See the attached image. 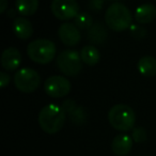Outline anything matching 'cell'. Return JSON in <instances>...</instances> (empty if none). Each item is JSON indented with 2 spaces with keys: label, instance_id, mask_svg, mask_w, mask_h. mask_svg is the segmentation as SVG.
<instances>
[{
  "label": "cell",
  "instance_id": "1",
  "mask_svg": "<svg viewBox=\"0 0 156 156\" xmlns=\"http://www.w3.org/2000/svg\"><path fill=\"white\" fill-rule=\"evenodd\" d=\"M63 107L56 104H48L39 113V124L47 134H56L63 127L66 119Z\"/></svg>",
  "mask_w": 156,
  "mask_h": 156
},
{
  "label": "cell",
  "instance_id": "2",
  "mask_svg": "<svg viewBox=\"0 0 156 156\" xmlns=\"http://www.w3.org/2000/svg\"><path fill=\"white\" fill-rule=\"evenodd\" d=\"M132 13L126 5L121 2H113L108 7L105 13V22L113 31H124L132 24Z\"/></svg>",
  "mask_w": 156,
  "mask_h": 156
},
{
  "label": "cell",
  "instance_id": "3",
  "mask_svg": "<svg viewBox=\"0 0 156 156\" xmlns=\"http://www.w3.org/2000/svg\"><path fill=\"white\" fill-rule=\"evenodd\" d=\"M108 121L115 129L127 132L134 128L136 115L132 107L125 104H117L108 112Z\"/></svg>",
  "mask_w": 156,
  "mask_h": 156
},
{
  "label": "cell",
  "instance_id": "4",
  "mask_svg": "<svg viewBox=\"0 0 156 156\" xmlns=\"http://www.w3.org/2000/svg\"><path fill=\"white\" fill-rule=\"evenodd\" d=\"M28 57L35 63L48 64L56 55V45L54 42L46 39H37L27 46Z\"/></svg>",
  "mask_w": 156,
  "mask_h": 156
},
{
  "label": "cell",
  "instance_id": "5",
  "mask_svg": "<svg viewBox=\"0 0 156 156\" xmlns=\"http://www.w3.org/2000/svg\"><path fill=\"white\" fill-rule=\"evenodd\" d=\"M59 69L66 76H77L83 69V60L76 50H63L57 57Z\"/></svg>",
  "mask_w": 156,
  "mask_h": 156
},
{
  "label": "cell",
  "instance_id": "6",
  "mask_svg": "<svg viewBox=\"0 0 156 156\" xmlns=\"http://www.w3.org/2000/svg\"><path fill=\"white\" fill-rule=\"evenodd\" d=\"M14 85L24 93L34 92L41 85V77L39 73L30 67H24L14 75Z\"/></svg>",
  "mask_w": 156,
  "mask_h": 156
},
{
  "label": "cell",
  "instance_id": "7",
  "mask_svg": "<svg viewBox=\"0 0 156 156\" xmlns=\"http://www.w3.org/2000/svg\"><path fill=\"white\" fill-rule=\"evenodd\" d=\"M50 9L56 18L69 20L78 15L79 5L76 0H52Z\"/></svg>",
  "mask_w": 156,
  "mask_h": 156
},
{
  "label": "cell",
  "instance_id": "8",
  "mask_svg": "<svg viewBox=\"0 0 156 156\" xmlns=\"http://www.w3.org/2000/svg\"><path fill=\"white\" fill-rule=\"evenodd\" d=\"M44 90L51 98H63L71 91V83L63 76H51L44 83Z\"/></svg>",
  "mask_w": 156,
  "mask_h": 156
},
{
  "label": "cell",
  "instance_id": "9",
  "mask_svg": "<svg viewBox=\"0 0 156 156\" xmlns=\"http://www.w3.org/2000/svg\"><path fill=\"white\" fill-rule=\"evenodd\" d=\"M60 41L66 46H76L81 40L79 28L72 23H64L58 30Z\"/></svg>",
  "mask_w": 156,
  "mask_h": 156
},
{
  "label": "cell",
  "instance_id": "10",
  "mask_svg": "<svg viewBox=\"0 0 156 156\" xmlns=\"http://www.w3.org/2000/svg\"><path fill=\"white\" fill-rule=\"evenodd\" d=\"M22 62V55L17 48L9 47L1 55V65L7 71H14Z\"/></svg>",
  "mask_w": 156,
  "mask_h": 156
},
{
  "label": "cell",
  "instance_id": "11",
  "mask_svg": "<svg viewBox=\"0 0 156 156\" xmlns=\"http://www.w3.org/2000/svg\"><path fill=\"white\" fill-rule=\"evenodd\" d=\"M133 147V139L128 135L122 134L115 137L111 142V151L118 156H125Z\"/></svg>",
  "mask_w": 156,
  "mask_h": 156
},
{
  "label": "cell",
  "instance_id": "12",
  "mask_svg": "<svg viewBox=\"0 0 156 156\" xmlns=\"http://www.w3.org/2000/svg\"><path fill=\"white\" fill-rule=\"evenodd\" d=\"M13 30L20 40H27L33 34V26L27 18L16 17L13 22Z\"/></svg>",
  "mask_w": 156,
  "mask_h": 156
},
{
  "label": "cell",
  "instance_id": "13",
  "mask_svg": "<svg viewBox=\"0 0 156 156\" xmlns=\"http://www.w3.org/2000/svg\"><path fill=\"white\" fill-rule=\"evenodd\" d=\"M156 17V8L152 3H144L137 8L135 18L139 24H149Z\"/></svg>",
  "mask_w": 156,
  "mask_h": 156
},
{
  "label": "cell",
  "instance_id": "14",
  "mask_svg": "<svg viewBox=\"0 0 156 156\" xmlns=\"http://www.w3.org/2000/svg\"><path fill=\"white\" fill-rule=\"evenodd\" d=\"M138 71L140 72L141 75L145 77H152L156 75V59L151 56L142 57L138 61Z\"/></svg>",
  "mask_w": 156,
  "mask_h": 156
},
{
  "label": "cell",
  "instance_id": "15",
  "mask_svg": "<svg viewBox=\"0 0 156 156\" xmlns=\"http://www.w3.org/2000/svg\"><path fill=\"white\" fill-rule=\"evenodd\" d=\"M80 57L83 63L92 66V65H95L96 63H98V61L101 59V54L95 46L87 45L81 49Z\"/></svg>",
  "mask_w": 156,
  "mask_h": 156
},
{
  "label": "cell",
  "instance_id": "16",
  "mask_svg": "<svg viewBox=\"0 0 156 156\" xmlns=\"http://www.w3.org/2000/svg\"><path fill=\"white\" fill-rule=\"evenodd\" d=\"M16 9L23 16H31L39 8V0H16Z\"/></svg>",
  "mask_w": 156,
  "mask_h": 156
},
{
  "label": "cell",
  "instance_id": "17",
  "mask_svg": "<svg viewBox=\"0 0 156 156\" xmlns=\"http://www.w3.org/2000/svg\"><path fill=\"white\" fill-rule=\"evenodd\" d=\"M88 37L93 43H103L107 37V31L105 30V28H103L100 23H95L90 27L89 31H88Z\"/></svg>",
  "mask_w": 156,
  "mask_h": 156
},
{
  "label": "cell",
  "instance_id": "18",
  "mask_svg": "<svg viewBox=\"0 0 156 156\" xmlns=\"http://www.w3.org/2000/svg\"><path fill=\"white\" fill-rule=\"evenodd\" d=\"M75 24L79 29H88L93 25V20L90 14L80 13L75 17Z\"/></svg>",
  "mask_w": 156,
  "mask_h": 156
},
{
  "label": "cell",
  "instance_id": "19",
  "mask_svg": "<svg viewBox=\"0 0 156 156\" xmlns=\"http://www.w3.org/2000/svg\"><path fill=\"white\" fill-rule=\"evenodd\" d=\"M133 138L136 142H144L147 140V132L142 127L133 128Z\"/></svg>",
  "mask_w": 156,
  "mask_h": 156
},
{
  "label": "cell",
  "instance_id": "20",
  "mask_svg": "<svg viewBox=\"0 0 156 156\" xmlns=\"http://www.w3.org/2000/svg\"><path fill=\"white\" fill-rule=\"evenodd\" d=\"M9 83H10V75L5 73V72H1L0 73V85H1V88H5Z\"/></svg>",
  "mask_w": 156,
  "mask_h": 156
},
{
  "label": "cell",
  "instance_id": "21",
  "mask_svg": "<svg viewBox=\"0 0 156 156\" xmlns=\"http://www.w3.org/2000/svg\"><path fill=\"white\" fill-rule=\"evenodd\" d=\"M0 3H1V5H0V13H5L8 8V0H0Z\"/></svg>",
  "mask_w": 156,
  "mask_h": 156
}]
</instances>
